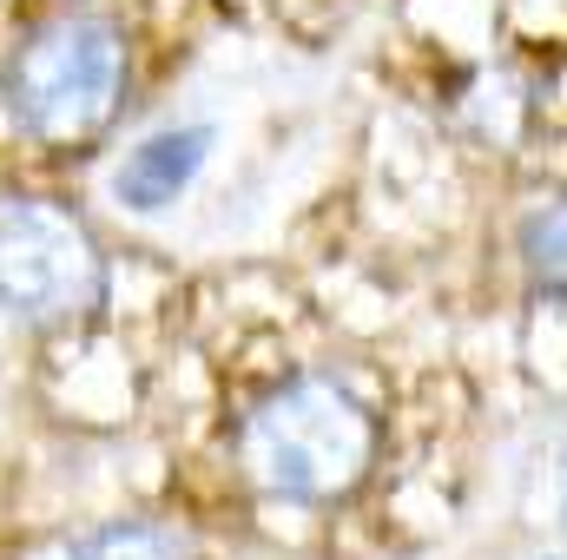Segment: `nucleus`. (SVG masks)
I'll return each mask as SVG.
<instances>
[{
	"label": "nucleus",
	"instance_id": "obj_6",
	"mask_svg": "<svg viewBox=\"0 0 567 560\" xmlns=\"http://www.w3.org/2000/svg\"><path fill=\"white\" fill-rule=\"evenodd\" d=\"M73 560H192V548L152 521H106L73 541Z\"/></svg>",
	"mask_w": 567,
	"mask_h": 560
},
{
	"label": "nucleus",
	"instance_id": "obj_1",
	"mask_svg": "<svg viewBox=\"0 0 567 560\" xmlns=\"http://www.w3.org/2000/svg\"><path fill=\"white\" fill-rule=\"evenodd\" d=\"M238 462L258 495L290 508H330L363 488L377 462V416L350 383L303 370L251 403L238 428Z\"/></svg>",
	"mask_w": 567,
	"mask_h": 560
},
{
	"label": "nucleus",
	"instance_id": "obj_3",
	"mask_svg": "<svg viewBox=\"0 0 567 560\" xmlns=\"http://www.w3.org/2000/svg\"><path fill=\"white\" fill-rule=\"evenodd\" d=\"M106 303V251L86 218L40 191L0 198V317L20 330H66Z\"/></svg>",
	"mask_w": 567,
	"mask_h": 560
},
{
	"label": "nucleus",
	"instance_id": "obj_5",
	"mask_svg": "<svg viewBox=\"0 0 567 560\" xmlns=\"http://www.w3.org/2000/svg\"><path fill=\"white\" fill-rule=\"evenodd\" d=\"M515 251H522V271L542 297H561L567 303V185L561 191H542L522 225H515Z\"/></svg>",
	"mask_w": 567,
	"mask_h": 560
},
{
	"label": "nucleus",
	"instance_id": "obj_2",
	"mask_svg": "<svg viewBox=\"0 0 567 560\" xmlns=\"http://www.w3.org/2000/svg\"><path fill=\"white\" fill-rule=\"evenodd\" d=\"M7 120L40 145L93 139L126 100V33L106 13L40 20L0 66Z\"/></svg>",
	"mask_w": 567,
	"mask_h": 560
},
{
	"label": "nucleus",
	"instance_id": "obj_4",
	"mask_svg": "<svg viewBox=\"0 0 567 560\" xmlns=\"http://www.w3.org/2000/svg\"><path fill=\"white\" fill-rule=\"evenodd\" d=\"M205 152H212V126H165V133H152V139H140L120 158L113 198L126 211H145V218L178 205V191L205 172Z\"/></svg>",
	"mask_w": 567,
	"mask_h": 560
}]
</instances>
